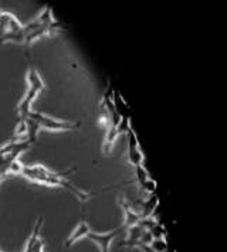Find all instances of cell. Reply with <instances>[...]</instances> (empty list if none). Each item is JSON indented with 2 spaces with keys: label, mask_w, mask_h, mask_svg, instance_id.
<instances>
[{
  "label": "cell",
  "mask_w": 227,
  "mask_h": 252,
  "mask_svg": "<svg viewBox=\"0 0 227 252\" xmlns=\"http://www.w3.org/2000/svg\"><path fill=\"white\" fill-rule=\"evenodd\" d=\"M58 30H61V26L53 19L51 7H45L36 20L23 26L20 33H19L17 43L30 47L34 40H37V38H40L45 34H53Z\"/></svg>",
  "instance_id": "7a4b0ae2"
},
{
  "label": "cell",
  "mask_w": 227,
  "mask_h": 252,
  "mask_svg": "<svg viewBox=\"0 0 227 252\" xmlns=\"http://www.w3.org/2000/svg\"><path fill=\"white\" fill-rule=\"evenodd\" d=\"M11 172L16 173V174H20L23 177L34 182V183L53 186V187H61L64 190H68L78 201H88L91 197L94 195L78 189L71 182H68L63 173L53 172V170H50L48 167H45L43 164H30L29 166V164H20L17 161Z\"/></svg>",
  "instance_id": "6da1fadb"
},
{
  "label": "cell",
  "mask_w": 227,
  "mask_h": 252,
  "mask_svg": "<svg viewBox=\"0 0 227 252\" xmlns=\"http://www.w3.org/2000/svg\"><path fill=\"white\" fill-rule=\"evenodd\" d=\"M41 225H43V217H38L36 225H34L33 232H32L30 238L27 240L24 252H44V241L40 237Z\"/></svg>",
  "instance_id": "52a82bcc"
},
{
  "label": "cell",
  "mask_w": 227,
  "mask_h": 252,
  "mask_svg": "<svg viewBox=\"0 0 227 252\" xmlns=\"http://www.w3.org/2000/svg\"><path fill=\"white\" fill-rule=\"evenodd\" d=\"M27 82H29V90L23 99L17 106V115H19V122L27 116V114L32 111V103L36 99V96L44 90V82L41 80L38 71L34 68L33 64L29 63V75H27Z\"/></svg>",
  "instance_id": "5b68a950"
},
{
  "label": "cell",
  "mask_w": 227,
  "mask_h": 252,
  "mask_svg": "<svg viewBox=\"0 0 227 252\" xmlns=\"http://www.w3.org/2000/svg\"><path fill=\"white\" fill-rule=\"evenodd\" d=\"M135 176H136V180H138V184H139L141 187H142V186H144V184L147 183L148 180L151 179V177H149V174H148V170L144 167V164L136 166Z\"/></svg>",
  "instance_id": "8fae6325"
},
{
  "label": "cell",
  "mask_w": 227,
  "mask_h": 252,
  "mask_svg": "<svg viewBox=\"0 0 227 252\" xmlns=\"http://www.w3.org/2000/svg\"><path fill=\"white\" fill-rule=\"evenodd\" d=\"M118 204H119V207H121L122 211H124V225H122V228L128 229L131 228V227H135V225H138V224L141 222V220H142L141 214L136 213L135 210H132V207L126 203L125 197L121 195V197L118 198Z\"/></svg>",
  "instance_id": "ba28073f"
},
{
  "label": "cell",
  "mask_w": 227,
  "mask_h": 252,
  "mask_svg": "<svg viewBox=\"0 0 227 252\" xmlns=\"http://www.w3.org/2000/svg\"><path fill=\"white\" fill-rule=\"evenodd\" d=\"M14 142H10L0 148V182L1 179L13 170L14 164L17 163L19 156L23 152L29 149L33 143L27 139H13Z\"/></svg>",
  "instance_id": "277c9868"
},
{
  "label": "cell",
  "mask_w": 227,
  "mask_h": 252,
  "mask_svg": "<svg viewBox=\"0 0 227 252\" xmlns=\"http://www.w3.org/2000/svg\"><path fill=\"white\" fill-rule=\"evenodd\" d=\"M159 200L156 194H149L148 200L145 203H142V213H141V217L142 218H149L152 216V213L158 208Z\"/></svg>",
  "instance_id": "30bf717a"
},
{
  "label": "cell",
  "mask_w": 227,
  "mask_h": 252,
  "mask_svg": "<svg viewBox=\"0 0 227 252\" xmlns=\"http://www.w3.org/2000/svg\"><path fill=\"white\" fill-rule=\"evenodd\" d=\"M126 138H128V161L136 167L144 163V155L141 153L139 145H138V138L134 132L132 126L126 130Z\"/></svg>",
  "instance_id": "8992f818"
},
{
  "label": "cell",
  "mask_w": 227,
  "mask_h": 252,
  "mask_svg": "<svg viewBox=\"0 0 227 252\" xmlns=\"http://www.w3.org/2000/svg\"><path fill=\"white\" fill-rule=\"evenodd\" d=\"M113 103H114L115 111H116V114L121 116V119H122V118H129V115H128L129 109H128V106H126V102L124 101L122 95H121L118 91H114Z\"/></svg>",
  "instance_id": "9c48e42d"
},
{
  "label": "cell",
  "mask_w": 227,
  "mask_h": 252,
  "mask_svg": "<svg viewBox=\"0 0 227 252\" xmlns=\"http://www.w3.org/2000/svg\"><path fill=\"white\" fill-rule=\"evenodd\" d=\"M149 247L155 252H166V250H168V244L165 242L163 238L162 240H152Z\"/></svg>",
  "instance_id": "7c38bea8"
},
{
  "label": "cell",
  "mask_w": 227,
  "mask_h": 252,
  "mask_svg": "<svg viewBox=\"0 0 227 252\" xmlns=\"http://www.w3.org/2000/svg\"><path fill=\"white\" fill-rule=\"evenodd\" d=\"M122 227L118 229H114V231H110V232H104V234H98V232H95V231H92V229L88 227V224H87V221H85V217L82 216L81 218V221H79L78 227L73 231V234H71V237L66 240V244H64V247L68 248V247H73L76 242L81 238H88L91 240L94 244H97L98 245V248L101 250V252H110V245H111V242L115 237H118L119 234H121V231H122Z\"/></svg>",
  "instance_id": "3957f363"
}]
</instances>
